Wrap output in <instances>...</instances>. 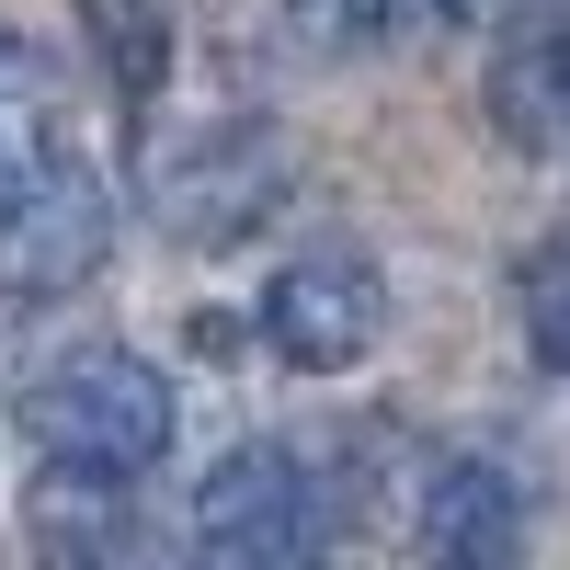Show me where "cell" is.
<instances>
[{"instance_id":"cell-9","label":"cell","mask_w":570,"mask_h":570,"mask_svg":"<svg viewBox=\"0 0 570 570\" xmlns=\"http://www.w3.org/2000/svg\"><path fill=\"white\" fill-rule=\"evenodd\" d=\"M12 115H35V58L0 35V126H12Z\"/></svg>"},{"instance_id":"cell-8","label":"cell","mask_w":570,"mask_h":570,"mask_svg":"<svg viewBox=\"0 0 570 570\" xmlns=\"http://www.w3.org/2000/svg\"><path fill=\"white\" fill-rule=\"evenodd\" d=\"M285 23H297L308 46H376L400 23V0H285Z\"/></svg>"},{"instance_id":"cell-3","label":"cell","mask_w":570,"mask_h":570,"mask_svg":"<svg viewBox=\"0 0 570 570\" xmlns=\"http://www.w3.org/2000/svg\"><path fill=\"white\" fill-rule=\"evenodd\" d=\"M195 570H320V480L297 445H228L195 491Z\"/></svg>"},{"instance_id":"cell-4","label":"cell","mask_w":570,"mask_h":570,"mask_svg":"<svg viewBox=\"0 0 570 570\" xmlns=\"http://www.w3.org/2000/svg\"><path fill=\"white\" fill-rule=\"evenodd\" d=\"M263 343L297 365V376L365 365L376 343H389V274H376V252L320 240L297 263H274V285H263Z\"/></svg>"},{"instance_id":"cell-1","label":"cell","mask_w":570,"mask_h":570,"mask_svg":"<svg viewBox=\"0 0 570 570\" xmlns=\"http://www.w3.org/2000/svg\"><path fill=\"white\" fill-rule=\"evenodd\" d=\"M23 434H35V468L69 491H137L149 468L171 456L183 411H171V376L126 343H69L35 365L23 389Z\"/></svg>"},{"instance_id":"cell-2","label":"cell","mask_w":570,"mask_h":570,"mask_svg":"<svg viewBox=\"0 0 570 570\" xmlns=\"http://www.w3.org/2000/svg\"><path fill=\"white\" fill-rule=\"evenodd\" d=\"M115 252V206L46 115L0 126V297H69Z\"/></svg>"},{"instance_id":"cell-6","label":"cell","mask_w":570,"mask_h":570,"mask_svg":"<svg viewBox=\"0 0 570 570\" xmlns=\"http://www.w3.org/2000/svg\"><path fill=\"white\" fill-rule=\"evenodd\" d=\"M491 126L513 137V149H570V23L525 35L491 69Z\"/></svg>"},{"instance_id":"cell-5","label":"cell","mask_w":570,"mask_h":570,"mask_svg":"<svg viewBox=\"0 0 570 570\" xmlns=\"http://www.w3.org/2000/svg\"><path fill=\"white\" fill-rule=\"evenodd\" d=\"M525 559V491L491 456L422 468V570H513Z\"/></svg>"},{"instance_id":"cell-10","label":"cell","mask_w":570,"mask_h":570,"mask_svg":"<svg viewBox=\"0 0 570 570\" xmlns=\"http://www.w3.org/2000/svg\"><path fill=\"white\" fill-rule=\"evenodd\" d=\"M445 12H456V23H502L513 0H445Z\"/></svg>"},{"instance_id":"cell-7","label":"cell","mask_w":570,"mask_h":570,"mask_svg":"<svg viewBox=\"0 0 570 570\" xmlns=\"http://www.w3.org/2000/svg\"><path fill=\"white\" fill-rule=\"evenodd\" d=\"M513 320H525V354L548 376H570V228L525 252V274H513Z\"/></svg>"}]
</instances>
